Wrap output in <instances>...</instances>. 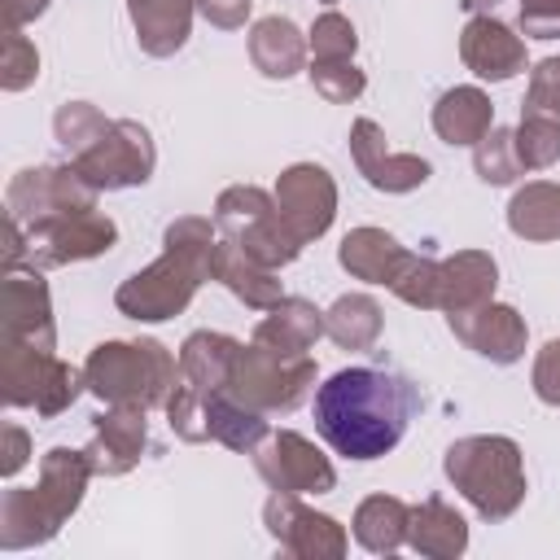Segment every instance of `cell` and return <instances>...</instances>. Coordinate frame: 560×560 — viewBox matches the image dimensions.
Wrapping results in <instances>:
<instances>
[{
  "label": "cell",
  "mask_w": 560,
  "mask_h": 560,
  "mask_svg": "<svg viewBox=\"0 0 560 560\" xmlns=\"http://www.w3.org/2000/svg\"><path fill=\"white\" fill-rule=\"evenodd\" d=\"M61 516L48 508L39 486H9L0 494V551H26L52 542Z\"/></svg>",
  "instance_id": "d6986e66"
},
{
  "label": "cell",
  "mask_w": 560,
  "mask_h": 560,
  "mask_svg": "<svg viewBox=\"0 0 560 560\" xmlns=\"http://www.w3.org/2000/svg\"><path fill=\"white\" fill-rule=\"evenodd\" d=\"M521 114H542V118L560 122V57H542L529 70V88H525Z\"/></svg>",
  "instance_id": "60d3db41"
},
{
  "label": "cell",
  "mask_w": 560,
  "mask_h": 560,
  "mask_svg": "<svg viewBox=\"0 0 560 560\" xmlns=\"http://www.w3.org/2000/svg\"><path fill=\"white\" fill-rule=\"evenodd\" d=\"M254 468L271 490H284V494H328V490H337L332 459L298 429L267 433L262 446L254 451Z\"/></svg>",
  "instance_id": "8fae6325"
},
{
  "label": "cell",
  "mask_w": 560,
  "mask_h": 560,
  "mask_svg": "<svg viewBox=\"0 0 560 560\" xmlns=\"http://www.w3.org/2000/svg\"><path fill=\"white\" fill-rule=\"evenodd\" d=\"M136 44L149 57H175L192 35L197 0H127Z\"/></svg>",
  "instance_id": "603a6c76"
},
{
  "label": "cell",
  "mask_w": 560,
  "mask_h": 560,
  "mask_svg": "<svg viewBox=\"0 0 560 560\" xmlns=\"http://www.w3.org/2000/svg\"><path fill=\"white\" fill-rule=\"evenodd\" d=\"M79 389H88L83 368L26 341H0V394L9 407H35V416L52 420L79 398Z\"/></svg>",
  "instance_id": "8992f818"
},
{
  "label": "cell",
  "mask_w": 560,
  "mask_h": 560,
  "mask_svg": "<svg viewBox=\"0 0 560 560\" xmlns=\"http://www.w3.org/2000/svg\"><path fill=\"white\" fill-rule=\"evenodd\" d=\"M472 171H477L481 184H494V188H503V184H512V179L521 175L516 140H512L508 127H490V131L472 144Z\"/></svg>",
  "instance_id": "836d02e7"
},
{
  "label": "cell",
  "mask_w": 560,
  "mask_h": 560,
  "mask_svg": "<svg viewBox=\"0 0 560 560\" xmlns=\"http://www.w3.org/2000/svg\"><path fill=\"white\" fill-rule=\"evenodd\" d=\"M214 280L210 267H201L197 258L179 254V249H162V258H153L149 267H140L136 276H127L114 289V306L118 315L136 319V324H162L175 319L179 311H188V302L197 298V289Z\"/></svg>",
  "instance_id": "ba28073f"
},
{
  "label": "cell",
  "mask_w": 560,
  "mask_h": 560,
  "mask_svg": "<svg viewBox=\"0 0 560 560\" xmlns=\"http://www.w3.org/2000/svg\"><path fill=\"white\" fill-rule=\"evenodd\" d=\"M499 289V262L486 249H455L438 262V306L442 311H468L490 302Z\"/></svg>",
  "instance_id": "ffe728a7"
},
{
  "label": "cell",
  "mask_w": 560,
  "mask_h": 560,
  "mask_svg": "<svg viewBox=\"0 0 560 560\" xmlns=\"http://www.w3.org/2000/svg\"><path fill=\"white\" fill-rule=\"evenodd\" d=\"M166 424L179 442H210V424H206V394L192 389L184 376L175 381L171 398H166Z\"/></svg>",
  "instance_id": "74e56055"
},
{
  "label": "cell",
  "mask_w": 560,
  "mask_h": 560,
  "mask_svg": "<svg viewBox=\"0 0 560 560\" xmlns=\"http://www.w3.org/2000/svg\"><path fill=\"white\" fill-rule=\"evenodd\" d=\"M88 389L109 407V402H131V407H166L175 381H179V359L158 341H101L88 363H83Z\"/></svg>",
  "instance_id": "277c9868"
},
{
  "label": "cell",
  "mask_w": 560,
  "mask_h": 560,
  "mask_svg": "<svg viewBox=\"0 0 560 560\" xmlns=\"http://www.w3.org/2000/svg\"><path fill=\"white\" fill-rule=\"evenodd\" d=\"M206 424H210V442H219L228 451H245V455H254L262 446V438L271 433L267 416L245 407L228 389H210L206 394Z\"/></svg>",
  "instance_id": "4dcf8cb0"
},
{
  "label": "cell",
  "mask_w": 560,
  "mask_h": 560,
  "mask_svg": "<svg viewBox=\"0 0 560 560\" xmlns=\"http://www.w3.org/2000/svg\"><path fill=\"white\" fill-rule=\"evenodd\" d=\"M512 140H516L521 171H547V166L560 158V122H556V118L521 114V122H516Z\"/></svg>",
  "instance_id": "e575fe53"
},
{
  "label": "cell",
  "mask_w": 560,
  "mask_h": 560,
  "mask_svg": "<svg viewBox=\"0 0 560 560\" xmlns=\"http://www.w3.org/2000/svg\"><path fill=\"white\" fill-rule=\"evenodd\" d=\"M118 241V223L101 210H79V214H61L44 228L26 232V258L48 271V267H70L83 258H101L109 254Z\"/></svg>",
  "instance_id": "4fadbf2b"
},
{
  "label": "cell",
  "mask_w": 560,
  "mask_h": 560,
  "mask_svg": "<svg viewBox=\"0 0 560 560\" xmlns=\"http://www.w3.org/2000/svg\"><path fill=\"white\" fill-rule=\"evenodd\" d=\"M315 385V359L311 354H276L258 341H241L232 376H228V394L241 398L245 407L262 411V416H289L293 407H302V398Z\"/></svg>",
  "instance_id": "52a82bcc"
},
{
  "label": "cell",
  "mask_w": 560,
  "mask_h": 560,
  "mask_svg": "<svg viewBox=\"0 0 560 560\" xmlns=\"http://www.w3.org/2000/svg\"><path fill=\"white\" fill-rule=\"evenodd\" d=\"M39 79V48L22 35V26H4L0 44V88L4 92H26Z\"/></svg>",
  "instance_id": "f35d334b"
},
{
  "label": "cell",
  "mask_w": 560,
  "mask_h": 560,
  "mask_svg": "<svg viewBox=\"0 0 560 560\" xmlns=\"http://www.w3.org/2000/svg\"><path fill=\"white\" fill-rule=\"evenodd\" d=\"M96 197H101V188H92L79 175L74 162H66V166H26L9 179L4 210L22 232H31V228H44L61 214L96 210Z\"/></svg>",
  "instance_id": "9c48e42d"
},
{
  "label": "cell",
  "mask_w": 560,
  "mask_h": 560,
  "mask_svg": "<svg viewBox=\"0 0 560 560\" xmlns=\"http://www.w3.org/2000/svg\"><path fill=\"white\" fill-rule=\"evenodd\" d=\"M464 4H468V9H494L499 0H464Z\"/></svg>",
  "instance_id": "7dc6e473"
},
{
  "label": "cell",
  "mask_w": 560,
  "mask_h": 560,
  "mask_svg": "<svg viewBox=\"0 0 560 560\" xmlns=\"http://www.w3.org/2000/svg\"><path fill=\"white\" fill-rule=\"evenodd\" d=\"M508 228L521 241H560V184L529 179L508 201Z\"/></svg>",
  "instance_id": "1f68e13d"
},
{
  "label": "cell",
  "mask_w": 560,
  "mask_h": 560,
  "mask_svg": "<svg viewBox=\"0 0 560 560\" xmlns=\"http://www.w3.org/2000/svg\"><path fill=\"white\" fill-rule=\"evenodd\" d=\"M324 328L341 350H372L381 341L385 315H381V302L372 293H341L324 311Z\"/></svg>",
  "instance_id": "d6a6232c"
},
{
  "label": "cell",
  "mask_w": 560,
  "mask_h": 560,
  "mask_svg": "<svg viewBox=\"0 0 560 560\" xmlns=\"http://www.w3.org/2000/svg\"><path fill=\"white\" fill-rule=\"evenodd\" d=\"M96 472H92V459H88V451H74V446H52L44 459H39V477H35V486H39V494L48 499V508L61 516V525L79 512V503H83V490H88V481H92Z\"/></svg>",
  "instance_id": "83f0119b"
},
{
  "label": "cell",
  "mask_w": 560,
  "mask_h": 560,
  "mask_svg": "<svg viewBox=\"0 0 560 560\" xmlns=\"http://www.w3.org/2000/svg\"><path fill=\"white\" fill-rule=\"evenodd\" d=\"M214 280L236 298L245 302L249 311H271L280 298H284V284L271 267H262L258 258H249L241 245H232L228 236H219V249H214Z\"/></svg>",
  "instance_id": "d4e9b609"
},
{
  "label": "cell",
  "mask_w": 560,
  "mask_h": 560,
  "mask_svg": "<svg viewBox=\"0 0 560 560\" xmlns=\"http://www.w3.org/2000/svg\"><path fill=\"white\" fill-rule=\"evenodd\" d=\"M306 44H311V57L315 61H350L359 52V31H354V22L346 13L328 9V13H319L311 22Z\"/></svg>",
  "instance_id": "d590c367"
},
{
  "label": "cell",
  "mask_w": 560,
  "mask_h": 560,
  "mask_svg": "<svg viewBox=\"0 0 560 560\" xmlns=\"http://www.w3.org/2000/svg\"><path fill=\"white\" fill-rule=\"evenodd\" d=\"M236 350H241V341H236V337H228V332H210V328H197V332H188V337H184V346H179V376H184L192 389H201V394L223 389V385H228V376H232Z\"/></svg>",
  "instance_id": "f1b7e54d"
},
{
  "label": "cell",
  "mask_w": 560,
  "mask_h": 560,
  "mask_svg": "<svg viewBox=\"0 0 560 560\" xmlns=\"http://www.w3.org/2000/svg\"><path fill=\"white\" fill-rule=\"evenodd\" d=\"M306 79H311V88H315L328 105H350V101H359L363 88H368V74L354 66V57H350V61H315V57H311Z\"/></svg>",
  "instance_id": "ab89813d"
},
{
  "label": "cell",
  "mask_w": 560,
  "mask_h": 560,
  "mask_svg": "<svg viewBox=\"0 0 560 560\" xmlns=\"http://www.w3.org/2000/svg\"><path fill=\"white\" fill-rule=\"evenodd\" d=\"M516 26L525 39H560V0H516Z\"/></svg>",
  "instance_id": "b9f144b4"
},
{
  "label": "cell",
  "mask_w": 560,
  "mask_h": 560,
  "mask_svg": "<svg viewBox=\"0 0 560 560\" xmlns=\"http://www.w3.org/2000/svg\"><path fill=\"white\" fill-rule=\"evenodd\" d=\"M249 4H254V0H197V13H201L210 26H219V31H236V26H245Z\"/></svg>",
  "instance_id": "ee69618b"
},
{
  "label": "cell",
  "mask_w": 560,
  "mask_h": 560,
  "mask_svg": "<svg viewBox=\"0 0 560 560\" xmlns=\"http://www.w3.org/2000/svg\"><path fill=\"white\" fill-rule=\"evenodd\" d=\"M245 48H249L254 70L267 74V79H293V74H302L306 70V52H311V44L298 31V22L293 18H280V13L258 18L249 26Z\"/></svg>",
  "instance_id": "44dd1931"
},
{
  "label": "cell",
  "mask_w": 560,
  "mask_h": 560,
  "mask_svg": "<svg viewBox=\"0 0 560 560\" xmlns=\"http://www.w3.org/2000/svg\"><path fill=\"white\" fill-rule=\"evenodd\" d=\"M276 210L289 223V232L311 245L319 241L337 219V179L319 162H293L276 175Z\"/></svg>",
  "instance_id": "7c38bea8"
},
{
  "label": "cell",
  "mask_w": 560,
  "mask_h": 560,
  "mask_svg": "<svg viewBox=\"0 0 560 560\" xmlns=\"http://www.w3.org/2000/svg\"><path fill=\"white\" fill-rule=\"evenodd\" d=\"M0 442H4V446H0V472L13 477V472L31 459V438H26L22 424H4V429H0Z\"/></svg>",
  "instance_id": "f6af8a7d"
},
{
  "label": "cell",
  "mask_w": 560,
  "mask_h": 560,
  "mask_svg": "<svg viewBox=\"0 0 560 560\" xmlns=\"http://www.w3.org/2000/svg\"><path fill=\"white\" fill-rule=\"evenodd\" d=\"M350 158H354L359 175H363L376 192H411V188L429 184V175H433L429 158L389 149L376 118H354V122H350Z\"/></svg>",
  "instance_id": "9a60e30c"
},
{
  "label": "cell",
  "mask_w": 560,
  "mask_h": 560,
  "mask_svg": "<svg viewBox=\"0 0 560 560\" xmlns=\"http://www.w3.org/2000/svg\"><path fill=\"white\" fill-rule=\"evenodd\" d=\"M48 13V0H4V26H26Z\"/></svg>",
  "instance_id": "bcb514c9"
},
{
  "label": "cell",
  "mask_w": 560,
  "mask_h": 560,
  "mask_svg": "<svg viewBox=\"0 0 560 560\" xmlns=\"http://www.w3.org/2000/svg\"><path fill=\"white\" fill-rule=\"evenodd\" d=\"M490 127H494V105L472 83L446 88L433 105V131L442 144H477Z\"/></svg>",
  "instance_id": "4316f807"
},
{
  "label": "cell",
  "mask_w": 560,
  "mask_h": 560,
  "mask_svg": "<svg viewBox=\"0 0 560 560\" xmlns=\"http://www.w3.org/2000/svg\"><path fill=\"white\" fill-rule=\"evenodd\" d=\"M446 481L472 503L481 521H508L525 503V455L503 433H468L442 455Z\"/></svg>",
  "instance_id": "3957f363"
},
{
  "label": "cell",
  "mask_w": 560,
  "mask_h": 560,
  "mask_svg": "<svg viewBox=\"0 0 560 560\" xmlns=\"http://www.w3.org/2000/svg\"><path fill=\"white\" fill-rule=\"evenodd\" d=\"M389 293L416 311H433L438 306V258L429 254H407V262L398 267V276L389 280Z\"/></svg>",
  "instance_id": "8d00e7d4"
},
{
  "label": "cell",
  "mask_w": 560,
  "mask_h": 560,
  "mask_svg": "<svg viewBox=\"0 0 560 560\" xmlns=\"http://www.w3.org/2000/svg\"><path fill=\"white\" fill-rule=\"evenodd\" d=\"M529 385L538 394V402L547 407H560V337H551L538 354H534V372H529Z\"/></svg>",
  "instance_id": "7bdbcfd3"
},
{
  "label": "cell",
  "mask_w": 560,
  "mask_h": 560,
  "mask_svg": "<svg viewBox=\"0 0 560 560\" xmlns=\"http://www.w3.org/2000/svg\"><path fill=\"white\" fill-rule=\"evenodd\" d=\"M214 228L232 245H241L262 267L280 271L302 254V241L289 232V223L276 210V197L258 184H232L214 197Z\"/></svg>",
  "instance_id": "5b68a950"
},
{
  "label": "cell",
  "mask_w": 560,
  "mask_h": 560,
  "mask_svg": "<svg viewBox=\"0 0 560 560\" xmlns=\"http://www.w3.org/2000/svg\"><path fill=\"white\" fill-rule=\"evenodd\" d=\"M144 446H149L144 407L109 402L105 411L92 416V442H88L83 451H88L96 477H122V472H131V468L140 464Z\"/></svg>",
  "instance_id": "2e32d148"
},
{
  "label": "cell",
  "mask_w": 560,
  "mask_h": 560,
  "mask_svg": "<svg viewBox=\"0 0 560 560\" xmlns=\"http://www.w3.org/2000/svg\"><path fill=\"white\" fill-rule=\"evenodd\" d=\"M324 4H332V0H324Z\"/></svg>",
  "instance_id": "c3c4849f"
},
{
  "label": "cell",
  "mask_w": 560,
  "mask_h": 560,
  "mask_svg": "<svg viewBox=\"0 0 560 560\" xmlns=\"http://www.w3.org/2000/svg\"><path fill=\"white\" fill-rule=\"evenodd\" d=\"M407 525H411V508L398 494H368L354 508V542L372 556H394L398 547H407Z\"/></svg>",
  "instance_id": "f546056e"
},
{
  "label": "cell",
  "mask_w": 560,
  "mask_h": 560,
  "mask_svg": "<svg viewBox=\"0 0 560 560\" xmlns=\"http://www.w3.org/2000/svg\"><path fill=\"white\" fill-rule=\"evenodd\" d=\"M459 57L477 79L508 83L525 70V39L494 13H472L459 31Z\"/></svg>",
  "instance_id": "ac0fdd59"
},
{
  "label": "cell",
  "mask_w": 560,
  "mask_h": 560,
  "mask_svg": "<svg viewBox=\"0 0 560 560\" xmlns=\"http://www.w3.org/2000/svg\"><path fill=\"white\" fill-rule=\"evenodd\" d=\"M4 341H26L39 350H57L52 302L39 267H4Z\"/></svg>",
  "instance_id": "e0dca14e"
},
{
  "label": "cell",
  "mask_w": 560,
  "mask_h": 560,
  "mask_svg": "<svg viewBox=\"0 0 560 560\" xmlns=\"http://www.w3.org/2000/svg\"><path fill=\"white\" fill-rule=\"evenodd\" d=\"M420 402V389L398 372L341 368L315 389V433L346 459H381L402 442Z\"/></svg>",
  "instance_id": "6da1fadb"
},
{
  "label": "cell",
  "mask_w": 560,
  "mask_h": 560,
  "mask_svg": "<svg viewBox=\"0 0 560 560\" xmlns=\"http://www.w3.org/2000/svg\"><path fill=\"white\" fill-rule=\"evenodd\" d=\"M407 254H411V249H407L394 232L372 228V223L350 228V232L341 236V245H337V262H341L354 280H363V284H385V289H389V280L398 276V267L407 262Z\"/></svg>",
  "instance_id": "7402d4cb"
},
{
  "label": "cell",
  "mask_w": 560,
  "mask_h": 560,
  "mask_svg": "<svg viewBox=\"0 0 560 560\" xmlns=\"http://www.w3.org/2000/svg\"><path fill=\"white\" fill-rule=\"evenodd\" d=\"M262 525L276 538V547L293 560H341L350 551V538L337 516L315 512L284 490H271V499L262 503Z\"/></svg>",
  "instance_id": "30bf717a"
},
{
  "label": "cell",
  "mask_w": 560,
  "mask_h": 560,
  "mask_svg": "<svg viewBox=\"0 0 560 560\" xmlns=\"http://www.w3.org/2000/svg\"><path fill=\"white\" fill-rule=\"evenodd\" d=\"M52 136L70 153L79 175L101 192L140 188V184H149V175L158 166V149H153V136L144 122L105 118L88 101H66L52 114Z\"/></svg>",
  "instance_id": "7a4b0ae2"
},
{
  "label": "cell",
  "mask_w": 560,
  "mask_h": 560,
  "mask_svg": "<svg viewBox=\"0 0 560 560\" xmlns=\"http://www.w3.org/2000/svg\"><path fill=\"white\" fill-rule=\"evenodd\" d=\"M446 324L455 332V341H464L472 354L508 368L525 354V341H529V328H525V315L508 302H481V306H468V311H446Z\"/></svg>",
  "instance_id": "5bb4252c"
},
{
  "label": "cell",
  "mask_w": 560,
  "mask_h": 560,
  "mask_svg": "<svg viewBox=\"0 0 560 560\" xmlns=\"http://www.w3.org/2000/svg\"><path fill=\"white\" fill-rule=\"evenodd\" d=\"M319 337H328V328H324V311L315 306V302H306V298H280L262 319H258V328H254V337L249 341H258V346H267V350H276V354H306Z\"/></svg>",
  "instance_id": "cb8c5ba5"
},
{
  "label": "cell",
  "mask_w": 560,
  "mask_h": 560,
  "mask_svg": "<svg viewBox=\"0 0 560 560\" xmlns=\"http://www.w3.org/2000/svg\"><path fill=\"white\" fill-rule=\"evenodd\" d=\"M407 547L424 560H455L468 551V521L438 494H429L424 503L411 508V525H407Z\"/></svg>",
  "instance_id": "484cf974"
}]
</instances>
